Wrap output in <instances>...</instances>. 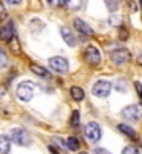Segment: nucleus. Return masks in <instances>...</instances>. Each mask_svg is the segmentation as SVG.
<instances>
[{
	"mask_svg": "<svg viewBox=\"0 0 142 154\" xmlns=\"http://www.w3.org/2000/svg\"><path fill=\"white\" fill-rule=\"evenodd\" d=\"M16 95L22 102H30L35 95V84L32 81H22L16 88Z\"/></svg>",
	"mask_w": 142,
	"mask_h": 154,
	"instance_id": "f257e3e1",
	"label": "nucleus"
},
{
	"mask_svg": "<svg viewBox=\"0 0 142 154\" xmlns=\"http://www.w3.org/2000/svg\"><path fill=\"white\" fill-rule=\"evenodd\" d=\"M10 141H13V143L19 145V146H28L32 143V138L27 130L21 129V127H14L10 130Z\"/></svg>",
	"mask_w": 142,
	"mask_h": 154,
	"instance_id": "f03ea898",
	"label": "nucleus"
},
{
	"mask_svg": "<svg viewBox=\"0 0 142 154\" xmlns=\"http://www.w3.org/2000/svg\"><path fill=\"white\" fill-rule=\"evenodd\" d=\"M84 134H85V138H87L88 141H92V143L100 141L101 135H103L98 122H87V125H85V129H84Z\"/></svg>",
	"mask_w": 142,
	"mask_h": 154,
	"instance_id": "7ed1b4c3",
	"label": "nucleus"
},
{
	"mask_svg": "<svg viewBox=\"0 0 142 154\" xmlns=\"http://www.w3.org/2000/svg\"><path fill=\"white\" fill-rule=\"evenodd\" d=\"M112 91V84L109 81H106V79H100V81H96L92 88V92L95 97H100V99H104L111 94Z\"/></svg>",
	"mask_w": 142,
	"mask_h": 154,
	"instance_id": "20e7f679",
	"label": "nucleus"
},
{
	"mask_svg": "<svg viewBox=\"0 0 142 154\" xmlns=\"http://www.w3.org/2000/svg\"><path fill=\"white\" fill-rule=\"evenodd\" d=\"M49 67H51V70L55 72V73H66L68 68H70V64H68V60L65 57L57 56V57L49 59Z\"/></svg>",
	"mask_w": 142,
	"mask_h": 154,
	"instance_id": "39448f33",
	"label": "nucleus"
},
{
	"mask_svg": "<svg viewBox=\"0 0 142 154\" xmlns=\"http://www.w3.org/2000/svg\"><path fill=\"white\" fill-rule=\"evenodd\" d=\"M129 59H131V54H129V51L125 49V48H117L111 53V60L115 65H122L125 62H128Z\"/></svg>",
	"mask_w": 142,
	"mask_h": 154,
	"instance_id": "423d86ee",
	"label": "nucleus"
},
{
	"mask_svg": "<svg viewBox=\"0 0 142 154\" xmlns=\"http://www.w3.org/2000/svg\"><path fill=\"white\" fill-rule=\"evenodd\" d=\"M122 116L128 121H139L142 118V108L139 105H129L122 110Z\"/></svg>",
	"mask_w": 142,
	"mask_h": 154,
	"instance_id": "0eeeda50",
	"label": "nucleus"
},
{
	"mask_svg": "<svg viewBox=\"0 0 142 154\" xmlns=\"http://www.w3.org/2000/svg\"><path fill=\"white\" fill-rule=\"evenodd\" d=\"M85 59L90 65H100L101 62V53L98 51V48H95L93 45H88L85 49Z\"/></svg>",
	"mask_w": 142,
	"mask_h": 154,
	"instance_id": "6e6552de",
	"label": "nucleus"
},
{
	"mask_svg": "<svg viewBox=\"0 0 142 154\" xmlns=\"http://www.w3.org/2000/svg\"><path fill=\"white\" fill-rule=\"evenodd\" d=\"M14 22L13 21H8L5 26L0 27V40H3V42H10L11 38L14 37Z\"/></svg>",
	"mask_w": 142,
	"mask_h": 154,
	"instance_id": "1a4fd4ad",
	"label": "nucleus"
},
{
	"mask_svg": "<svg viewBox=\"0 0 142 154\" xmlns=\"http://www.w3.org/2000/svg\"><path fill=\"white\" fill-rule=\"evenodd\" d=\"M60 35L63 37V42H66L68 46H76V45L79 43L76 35L70 29H66V27H62V29H60Z\"/></svg>",
	"mask_w": 142,
	"mask_h": 154,
	"instance_id": "9d476101",
	"label": "nucleus"
},
{
	"mask_svg": "<svg viewBox=\"0 0 142 154\" xmlns=\"http://www.w3.org/2000/svg\"><path fill=\"white\" fill-rule=\"evenodd\" d=\"M73 24H74V27H76V30H77V32L84 33V35H90V37L93 35V29L87 24V22H84L82 19L76 18L74 21H73Z\"/></svg>",
	"mask_w": 142,
	"mask_h": 154,
	"instance_id": "9b49d317",
	"label": "nucleus"
},
{
	"mask_svg": "<svg viewBox=\"0 0 142 154\" xmlns=\"http://www.w3.org/2000/svg\"><path fill=\"white\" fill-rule=\"evenodd\" d=\"M11 148V141L7 135H0V154H8Z\"/></svg>",
	"mask_w": 142,
	"mask_h": 154,
	"instance_id": "f8f14e48",
	"label": "nucleus"
},
{
	"mask_svg": "<svg viewBox=\"0 0 142 154\" xmlns=\"http://www.w3.org/2000/svg\"><path fill=\"white\" fill-rule=\"evenodd\" d=\"M118 130H120L122 134H125L126 137H129V138H133V140H136V137H138L136 132H134V129L126 125V124H118Z\"/></svg>",
	"mask_w": 142,
	"mask_h": 154,
	"instance_id": "ddd939ff",
	"label": "nucleus"
},
{
	"mask_svg": "<svg viewBox=\"0 0 142 154\" xmlns=\"http://www.w3.org/2000/svg\"><path fill=\"white\" fill-rule=\"evenodd\" d=\"M30 70L35 73V75L41 76V78H49V72L46 70V68H43L41 65H36V64H32L30 65Z\"/></svg>",
	"mask_w": 142,
	"mask_h": 154,
	"instance_id": "4468645a",
	"label": "nucleus"
},
{
	"mask_svg": "<svg viewBox=\"0 0 142 154\" xmlns=\"http://www.w3.org/2000/svg\"><path fill=\"white\" fill-rule=\"evenodd\" d=\"M70 94H71V97L74 99L76 102H81V100H84V91H82V88H79V86H73L71 89H70Z\"/></svg>",
	"mask_w": 142,
	"mask_h": 154,
	"instance_id": "2eb2a0df",
	"label": "nucleus"
},
{
	"mask_svg": "<svg viewBox=\"0 0 142 154\" xmlns=\"http://www.w3.org/2000/svg\"><path fill=\"white\" fill-rule=\"evenodd\" d=\"M79 146H81V143H79V140L76 138V137H68L66 140V148L71 151H77Z\"/></svg>",
	"mask_w": 142,
	"mask_h": 154,
	"instance_id": "dca6fc26",
	"label": "nucleus"
},
{
	"mask_svg": "<svg viewBox=\"0 0 142 154\" xmlns=\"http://www.w3.org/2000/svg\"><path fill=\"white\" fill-rule=\"evenodd\" d=\"M79 122H81V113H79V111L76 110V111H73V113H71L70 124H71V127H77Z\"/></svg>",
	"mask_w": 142,
	"mask_h": 154,
	"instance_id": "f3484780",
	"label": "nucleus"
},
{
	"mask_svg": "<svg viewBox=\"0 0 142 154\" xmlns=\"http://www.w3.org/2000/svg\"><path fill=\"white\" fill-rule=\"evenodd\" d=\"M66 5L73 10H79L82 7V0H66Z\"/></svg>",
	"mask_w": 142,
	"mask_h": 154,
	"instance_id": "a211bd4d",
	"label": "nucleus"
},
{
	"mask_svg": "<svg viewBox=\"0 0 142 154\" xmlns=\"http://www.w3.org/2000/svg\"><path fill=\"white\" fill-rule=\"evenodd\" d=\"M114 88H115L118 92H125V91H126V83H125L123 79H118V81L114 84Z\"/></svg>",
	"mask_w": 142,
	"mask_h": 154,
	"instance_id": "6ab92c4d",
	"label": "nucleus"
},
{
	"mask_svg": "<svg viewBox=\"0 0 142 154\" xmlns=\"http://www.w3.org/2000/svg\"><path fill=\"white\" fill-rule=\"evenodd\" d=\"M106 7L109 11H115L118 8V2L117 0H106Z\"/></svg>",
	"mask_w": 142,
	"mask_h": 154,
	"instance_id": "aec40b11",
	"label": "nucleus"
},
{
	"mask_svg": "<svg viewBox=\"0 0 142 154\" xmlns=\"http://www.w3.org/2000/svg\"><path fill=\"white\" fill-rule=\"evenodd\" d=\"M122 154H139V149L129 145V146H126V148H125V149L122 151Z\"/></svg>",
	"mask_w": 142,
	"mask_h": 154,
	"instance_id": "412c9836",
	"label": "nucleus"
},
{
	"mask_svg": "<svg viewBox=\"0 0 142 154\" xmlns=\"http://www.w3.org/2000/svg\"><path fill=\"white\" fill-rule=\"evenodd\" d=\"M7 16H8L7 8H5V5H3V3H0V21L7 19Z\"/></svg>",
	"mask_w": 142,
	"mask_h": 154,
	"instance_id": "4be33fe9",
	"label": "nucleus"
},
{
	"mask_svg": "<svg viewBox=\"0 0 142 154\" xmlns=\"http://www.w3.org/2000/svg\"><path fill=\"white\" fill-rule=\"evenodd\" d=\"M134 88H136V91H138V95L141 97V103H142V84L138 81V83H134Z\"/></svg>",
	"mask_w": 142,
	"mask_h": 154,
	"instance_id": "5701e85b",
	"label": "nucleus"
},
{
	"mask_svg": "<svg viewBox=\"0 0 142 154\" xmlns=\"http://www.w3.org/2000/svg\"><path fill=\"white\" fill-rule=\"evenodd\" d=\"M125 38H128V30L125 27H120V40H125Z\"/></svg>",
	"mask_w": 142,
	"mask_h": 154,
	"instance_id": "b1692460",
	"label": "nucleus"
},
{
	"mask_svg": "<svg viewBox=\"0 0 142 154\" xmlns=\"http://www.w3.org/2000/svg\"><path fill=\"white\" fill-rule=\"evenodd\" d=\"M109 22H111V24H120V22H122V19L118 18V16H111Z\"/></svg>",
	"mask_w": 142,
	"mask_h": 154,
	"instance_id": "393cba45",
	"label": "nucleus"
},
{
	"mask_svg": "<svg viewBox=\"0 0 142 154\" xmlns=\"http://www.w3.org/2000/svg\"><path fill=\"white\" fill-rule=\"evenodd\" d=\"M93 154H111L107 149H104V148H96V149L93 151Z\"/></svg>",
	"mask_w": 142,
	"mask_h": 154,
	"instance_id": "a878e982",
	"label": "nucleus"
},
{
	"mask_svg": "<svg viewBox=\"0 0 142 154\" xmlns=\"http://www.w3.org/2000/svg\"><path fill=\"white\" fill-rule=\"evenodd\" d=\"M48 3L51 7H59V5H62V0H48Z\"/></svg>",
	"mask_w": 142,
	"mask_h": 154,
	"instance_id": "bb28decb",
	"label": "nucleus"
},
{
	"mask_svg": "<svg viewBox=\"0 0 142 154\" xmlns=\"http://www.w3.org/2000/svg\"><path fill=\"white\" fill-rule=\"evenodd\" d=\"M48 149H49V152H52V154H60L59 149H57L54 145H49V146H48Z\"/></svg>",
	"mask_w": 142,
	"mask_h": 154,
	"instance_id": "cd10ccee",
	"label": "nucleus"
},
{
	"mask_svg": "<svg viewBox=\"0 0 142 154\" xmlns=\"http://www.w3.org/2000/svg\"><path fill=\"white\" fill-rule=\"evenodd\" d=\"M22 2V0H7V3H10V5H19Z\"/></svg>",
	"mask_w": 142,
	"mask_h": 154,
	"instance_id": "c85d7f7f",
	"label": "nucleus"
},
{
	"mask_svg": "<svg viewBox=\"0 0 142 154\" xmlns=\"http://www.w3.org/2000/svg\"><path fill=\"white\" fill-rule=\"evenodd\" d=\"M0 60H2V65H5L7 64V59H5V56H3V53L0 51Z\"/></svg>",
	"mask_w": 142,
	"mask_h": 154,
	"instance_id": "c756f323",
	"label": "nucleus"
},
{
	"mask_svg": "<svg viewBox=\"0 0 142 154\" xmlns=\"http://www.w3.org/2000/svg\"><path fill=\"white\" fill-rule=\"evenodd\" d=\"M138 60H139V64H142V54H139V57H138Z\"/></svg>",
	"mask_w": 142,
	"mask_h": 154,
	"instance_id": "7c9ffc66",
	"label": "nucleus"
},
{
	"mask_svg": "<svg viewBox=\"0 0 142 154\" xmlns=\"http://www.w3.org/2000/svg\"><path fill=\"white\" fill-rule=\"evenodd\" d=\"M79 154H87V152H79Z\"/></svg>",
	"mask_w": 142,
	"mask_h": 154,
	"instance_id": "2f4dec72",
	"label": "nucleus"
},
{
	"mask_svg": "<svg viewBox=\"0 0 142 154\" xmlns=\"http://www.w3.org/2000/svg\"><path fill=\"white\" fill-rule=\"evenodd\" d=\"M141 7H142V0H141Z\"/></svg>",
	"mask_w": 142,
	"mask_h": 154,
	"instance_id": "473e14b6",
	"label": "nucleus"
}]
</instances>
